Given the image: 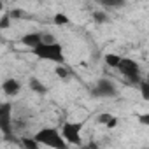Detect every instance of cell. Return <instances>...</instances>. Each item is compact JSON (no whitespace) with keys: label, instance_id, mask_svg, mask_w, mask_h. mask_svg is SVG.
<instances>
[{"label":"cell","instance_id":"6da1fadb","mask_svg":"<svg viewBox=\"0 0 149 149\" xmlns=\"http://www.w3.org/2000/svg\"><path fill=\"white\" fill-rule=\"evenodd\" d=\"M35 142L39 146H46V147H51V149H70L68 144L63 140L60 130L53 128V126H46V128H40L35 135H33Z\"/></svg>","mask_w":149,"mask_h":149},{"label":"cell","instance_id":"7a4b0ae2","mask_svg":"<svg viewBox=\"0 0 149 149\" xmlns=\"http://www.w3.org/2000/svg\"><path fill=\"white\" fill-rule=\"evenodd\" d=\"M33 54L39 60H47L56 65H63L65 56H63V46L60 42H51V44H40L39 47L32 49Z\"/></svg>","mask_w":149,"mask_h":149},{"label":"cell","instance_id":"3957f363","mask_svg":"<svg viewBox=\"0 0 149 149\" xmlns=\"http://www.w3.org/2000/svg\"><path fill=\"white\" fill-rule=\"evenodd\" d=\"M118 70L125 76V79L128 83H132V84H139L142 81V77H140V65L135 60H132V58H123L121 56Z\"/></svg>","mask_w":149,"mask_h":149},{"label":"cell","instance_id":"277c9868","mask_svg":"<svg viewBox=\"0 0 149 149\" xmlns=\"http://www.w3.org/2000/svg\"><path fill=\"white\" fill-rule=\"evenodd\" d=\"M81 123H72V121H65L61 126V137L67 144L70 146H83V139H81Z\"/></svg>","mask_w":149,"mask_h":149},{"label":"cell","instance_id":"5b68a950","mask_svg":"<svg viewBox=\"0 0 149 149\" xmlns=\"http://www.w3.org/2000/svg\"><path fill=\"white\" fill-rule=\"evenodd\" d=\"M0 132L6 139H13V104L9 100L0 104Z\"/></svg>","mask_w":149,"mask_h":149},{"label":"cell","instance_id":"8992f818","mask_svg":"<svg viewBox=\"0 0 149 149\" xmlns=\"http://www.w3.org/2000/svg\"><path fill=\"white\" fill-rule=\"evenodd\" d=\"M91 95L97 97V98H112V97L118 95V88L109 79H98L95 88L91 90Z\"/></svg>","mask_w":149,"mask_h":149},{"label":"cell","instance_id":"52a82bcc","mask_svg":"<svg viewBox=\"0 0 149 149\" xmlns=\"http://www.w3.org/2000/svg\"><path fill=\"white\" fill-rule=\"evenodd\" d=\"M42 33L44 32H32V33H26L21 37V44L30 47V49H35L42 44Z\"/></svg>","mask_w":149,"mask_h":149},{"label":"cell","instance_id":"ba28073f","mask_svg":"<svg viewBox=\"0 0 149 149\" xmlns=\"http://www.w3.org/2000/svg\"><path fill=\"white\" fill-rule=\"evenodd\" d=\"M19 90H21V84H19V81L14 79V77H9V79H6V81L2 83V91H4L7 97H16V95L19 93Z\"/></svg>","mask_w":149,"mask_h":149},{"label":"cell","instance_id":"9c48e42d","mask_svg":"<svg viewBox=\"0 0 149 149\" xmlns=\"http://www.w3.org/2000/svg\"><path fill=\"white\" fill-rule=\"evenodd\" d=\"M97 121H98L100 125L107 126V128H116V126H118V118L112 116L111 112H102V114H98Z\"/></svg>","mask_w":149,"mask_h":149},{"label":"cell","instance_id":"30bf717a","mask_svg":"<svg viewBox=\"0 0 149 149\" xmlns=\"http://www.w3.org/2000/svg\"><path fill=\"white\" fill-rule=\"evenodd\" d=\"M28 86H30V90H32L33 93H37V95H46V93H47V86H46L40 79H37V77H32V79L28 81Z\"/></svg>","mask_w":149,"mask_h":149},{"label":"cell","instance_id":"8fae6325","mask_svg":"<svg viewBox=\"0 0 149 149\" xmlns=\"http://www.w3.org/2000/svg\"><path fill=\"white\" fill-rule=\"evenodd\" d=\"M19 144H21L23 149H39V147H40V146L35 142L33 137H23V139H19Z\"/></svg>","mask_w":149,"mask_h":149},{"label":"cell","instance_id":"7c38bea8","mask_svg":"<svg viewBox=\"0 0 149 149\" xmlns=\"http://www.w3.org/2000/svg\"><path fill=\"white\" fill-rule=\"evenodd\" d=\"M53 23H54L56 26H65V25L70 23V19H68L67 14H63V13H56L54 18H53Z\"/></svg>","mask_w":149,"mask_h":149},{"label":"cell","instance_id":"4fadbf2b","mask_svg":"<svg viewBox=\"0 0 149 149\" xmlns=\"http://www.w3.org/2000/svg\"><path fill=\"white\" fill-rule=\"evenodd\" d=\"M119 61H121V56H119V54H114V53H109V54H105V63H107L109 67H112V68H118Z\"/></svg>","mask_w":149,"mask_h":149},{"label":"cell","instance_id":"5bb4252c","mask_svg":"<svg viewBox=\"0 0 149 149\" xmlns=\"http://www.w3.org/2000/svg\"><path fill=\"white\" fill-rule=\"evenodd\" d=\"M70 68L68 67H65V65H58L56 67V76L58 77H61V79H67V77H70Z\"/></svg>","mask_w":149,"mask_h":149},{"label":"cell","instance_id":"9a60e30c","mask_svg":"<svg viewBox=\"0 0 149 149\" xmlns=\"http://www.w3.org/2000/svg\"><path fill=\"white\" fill-rule=\"evenodd\" d=\"M93 21L98 23V25H102V23H107L109 21V16L105 13H102V11H97V13H93Z\"/></svg>","mask_w":149,"mask_h":149},{"label":"cell","instance_id":"2e32d148","mask_svg":"<svg viewBox=\"0 0 149 149\" xmlns=\"http://www.w3.org/2000/svg\"><path fill=\"white\" fill-rule=\"evenodd\" d=\"M137 86L140 88L142 98H144V100H147V98H149V84H147V81H144V79H142V81H140V83H139Z\"/></svg>","mask_w":149,"mask_h":149},{"label":"cell","instance_id":"e0dca14e","mask_svg":"<svg viewBox=\"0 0 149 149\" xmlns=\"http://www.w3.org/2000/svg\"><path fill=\"white\" fill-rule=\"evenodd\" d=\"M9 25H11L9 14H2V18H0V30H2V28H7Z\"/></svg>","mask_w":149,"mask_h":149},{"label":"cell","instance_id":"ac0fdd59","mask_svg":"<svg viewBox=\"0 0 149 149\" xmlns=\"http://www.w3.org/2000/svg\"><path fill=\"white\" fill-rule=\"evenodd\" d=\"M7 14H9V18H11V21H13V19H18V18H21V16H23L25 13H23L21 9H13V11H9Z\"/></svg>","mask_w":149,"mask_h":149},{"label":"cell","instance_id":"d6986e66","mask_svg":"<svg viewBox=\"0 0 149 149\" xmlns=\"http://www.w3.org/2000/svg\"><path fill=\"white\" fill-rule=\"evenodd\" d=\"M139 121L142 123V125H149V112H146V114H142V116H139Z\"/></svg>","mask_w":149,"mask_h":149},{"label":"cell","instance_id":"ffe728a7","mask_svg":"<svg viewBox=\"0 0 149 149\" xmlns=\"http://www.w3.org/2000/svg\"><path fill=\"white\" fill-rule=\"evenodd\" d=\"M86 149H98V144H97V142H90V144L86 146Z\"/></svg>","mask_w":149,"mask_h":149},{"label":"cell","instance_id":"44dd1931","mask_svg":"<svg viewBox=\"0 0 149 149\" xmlns=\"http://www.w3.org/2000/svg\"><path fill=\"white\" fill-rule=\"evenodd\" d=\"M2 9H4V4H2V2H0V11H2Z\"/></svg>","mask_w":149,"mask_h":149}]
</instances>
